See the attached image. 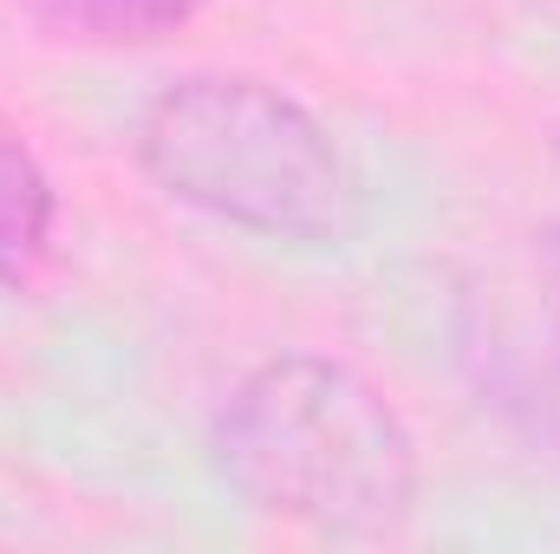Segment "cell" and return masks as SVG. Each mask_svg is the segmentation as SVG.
<instances>
[{
  "label": "cell",
  "instance_id": "cell-4",
  "mask_svg": "<svg viewBox=\"0 0 560 554\" xmlns=\"http://www.w3.org/2000/svg\"><path fill=\"white\" fill-rule=\"evenodd\" d=\"M52 176L33 143L0 118V287H20L52 242Z\"/></svg>",
  "mask_w": 560,
  "mask_h": 554
},
{
  "label": "cell",
  "instance_id": "cell-1",
  "mask_svg": "<svg viewBox=\"0 0 560 554\" xmlns=\"http://www.w3.org/2000/svg\"><path fill=\"white\" fill-rule=\"evenodd\" d=\"M222 483L293 529L378 542L405 529L418 503V443L392 399L319 353H280L255 366L209 430Z\"/></svg>",
  "mask_w": 560,
  "mask_h": 554
},
{
  "label": "cell",
  "instance_id": "cell-3",
  "mask_svg": "<svg viewBox=\"0 0 560 554\" xmlns=\"http://www.w3.org/2000/svg\"><path fill=\"white\" fill-rule=\"evenodd\" d=\"M209 0H20V13L72 46H156L183 33Z\"/></svg>",
  "mask_w": 560,
  "mask_h": 554
},
{
  "label": "cell",
  "instance_id": "cell-5",
  "mask_svg": "<svg viewBox=\"0 0 560 554\" xmlns=\"http://www.w3.org/2000/svg\"><path fill=\"white\" fill-rule=\"evenodd\" d=\"M541 268H548V293H555V320H560V229H548V249H541Z\"/></svg>",
  "mask_w": 560,
  "mask_h": 554
},
{
  "label": "cell",
  "instance_id": "cell-2",
  "mask_svg": "<svg viewBox=\"0 0 560 554\" xmlns=\"http://www.w3.org/2000/svg\"><path fill=\"white\" fill-rule=\"evenodd\" d=\"M143 176L229 229L287 249H339L359 229V176L332 131L280 85L196 72L138 118Z\"/></svg>",
  "mask_w": 560,
  "mask_h": 554
}]
</instances>
